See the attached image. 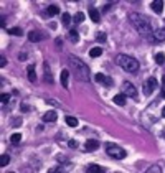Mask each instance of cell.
Listing matches in <instances>:
<instances>
[{
    "label": "cell",
    "mask_w": 165,
    "mask_h": 173,
    "mask_svg": "<svg viewBox=\"0 0 165 173\" xmlns=\"http://www.w3.org/2000/svg\"><path fill=\"white\" fill-rule=\"evenodd\" d=\"M154 40L155 41H165V28H158L154 31Z\"/></svg>",
    "instance_id": "9a60e30c"
},
{
    "label": "cell",
    "mask_w": 165,
    "mask_h": 173,
    "mask_svg": "<svg viewBox=\"0 0 165 173\" xmlns=\"http://www.w3.org/2000/svg\"><path fill=\"white\" fill-rule=\"evenodd\" d=\"M68 145H69V147H71V148H76V147H78V142H76V140H74V138H71V140H69V142H68Z\"/></svg>",
    "instance_id": "1f68e13d"
},
{
    "label": "cell",
    "mask_w": 165,
    "mask_h": 173,
    "mask_svg": "<svg viewBox=\"0 0 165 173\" xmlns=\"http://www.w3.org/2000/svg\"><path fill=\"white\" fill-rule=\"evenodd\" d=\"M122 92L127 97H132V99L137 97V89H135V86L132 83H129V81H124L122 83Z\"/></svg>",
    "instance_id": "5b68a950"
},
{
    "label": "cell",
    "mask_w": 165,
    "mask_h": 173,
    "mask_svg": "<svg viewBox=\"0 0 165 173\" xmlns=\"http://www.w3.org/2000/svg\"><path fill=\"white\" fill-rule=\"evenodd\" d=\"M8 33H10V35H13V36H20L23 31H22V28H20V26H13V28H8Z\"/></svg>",
    "instance_id": "603a6c76"
},
{
    "label": "cell",
    "mask_w": 165,
    "mask_h": 173,
    "mask_svg": "<svg viewBox=\"0 0 165 173\" xmlns=\"http://www.w3.org/2000/svg\"><path fill=\"white\" fill-rule=\"evenodd\" d=\"M43 69H45V81H46L48 84H53V83H55V79H53V74H51L50 65H48L46 61L43 63Z\"/></svg>",
    "instance_id": "30bf717a"
},
{
    "label": "cell",
    "mask_w": 165,
    "mask_h": 173,
    "mask_svg": "<svg viewBox=\"0 0 165 173\" xmlns=\"http://www.w3.org/2000/svg\"><path fill=\"white\" fill-rule=\"evenodd\" d=\"M89 17L94 23H99V20H101V13H99L96 8H89Z\"/></svg>",
    "instance_id": "ffe728a7"
},
{
    "label": "cell",
    "mask_w": 165,
    "mask_h": 173,
    "mask_svg": "<svg viewBox=\"0 0 165 173\" xmlns=\"http://www.w3.org/2000/svg\"><path fill=\"white\" fill-rule=\"evenodd\" d=\"M0 28H5V18H3V17L0 18Z\"/></svg>",
    "instance_id": "d590c367"
},
{
    "label": "cell",
    "mask_w": 165,
    "mask_h": 173,
    "mask_svg": "<svg viewBox=\"0 0 165 173\" xmlns=\"http://www.w3.org/2000/svg\"><path fill=\"white\" fill-rule=\"evenodd\" d=\"M116 63H117V66L122 68L127 73H135L139 69V61L129 55H117Z\"/></svg>",
    "instance_id": "3957f363"
},
{
    "label": "cell",
    "mask_w": 165,
    "mask_h": 173,
    "mask_svg": "<svg viewBox=\"0 0 165 173\" xmlns=\"http://www.w3.org/2000/svg\"><path fill=\"white\" fill-rule=\"evenodd\" d=\"M61 18H63V25H69V22H71L73 18H71V15H69V13H63V17H61Z\"/></svg>",
    "instance_id": "f1b7e54d"
},
{
    "label": "cell",
    "mask_w": 165,
    "mask_h": 173,
    "mask_svg": "<svg viewBox=\"0 0 165 173\" xmlns=\"http://www.w3.org/2000/svg\"><path fill=\"white\" fill-rule=\"evenodd\" d=\"M162 81H163V83H165V76H163V78H162Z\"/></svg>",
    "instance_id": "f35d334b"
},
{
    "label": "cell",
    "mask_w": 165,
    "mask_h": 173,
    "mask_svg": "<svg viewBox=\"0 0 165 173\" xmlns=\"http://www.w3.org/2000/svg\"><path fill=\"white\" fill-rule=\"evenodd\" d=\"M27 36H28V41L38 43V41H41V40H43V33H40V31H37V30H33V31L28 33Z\"/></svg>",
    "instance_id": "ba28073f"
},
{
    "label": "cell",
    "mask_w": 165,
    "mask_h": 173,
    "mask_svg": "<svg viewBox=\"0 0 165 173\" xmlns=\"http://www.w3.org/2000/svg\"><path fill=\"white\" fill-rule=\"evenodd\" d=\"M150 8L154 10L157 15H162V12H163V2H162V0H154V2L150 3Z\"/></svg>",
    "instance_id": "8fae6325"
},
{
    "label": "cell",
    "mask_w": 165,
    "mask_h": 173,
    "mask_svg": "<svg viewBox=\"0 0 165 173\" xmlns=\"http://www.w3.org/2000/svg\"><path fill=\"white\" fill-rule=\"evenodd\" d=\"M84 13H82V12H78V13H76L74 17H73V23H76V25H79V23H82L84 22Z\"/></svg>",
    "instance_id": "44dd1931"
},
{
    "label": "cell",
    "mask_w": 165,
    "mask_h": 173,
    "mask_svg": "<svg viewBox=\"0 0 165 173\" xmlns=\"http://www.w3.org/2000/svg\"><path fill=\"white\" fill-rule=\"evenodd\" d=\"M46 13H48L50 17H55V15L60 13V7L55 5V3H51V5H48V8H46Z\"/></svg>",
    "instance_id": "ac0fdd59"
},
{
    "label": "cell",
    "mask_w": 165,
    "mask_h": 173,
    "mask_svg": "<svg viewBox=\"0 0 165 173\" xmlns=\"http://www.w3.org/2000/svg\"><path fill=\"white\" fill-rule=\"evenodd\" d=\"M56 119H58V114L55 111H48L43 114V122H55Z\"/></svg>",
    "instance_id": "7c38bea8"
},
{
    "label": "cell",
    "mask_w": 165,
    "mask_h": 173,
    "mask_svg": "<svg viewBox=\"0 0 165 173\" xmlns=\"http://www.w3.org/2000/svg\"><path fill=\"white\" fill-rule=\"evenodd\" d=\"M94 79H96V83H102L104 86H112L114 84V81H112V78H109V76H106V74H102V73H96V76H94Z\"/></svg>",
    "instance_id": "52a82bcc"
},
{
    "label": "cell",
    "mask_w": 165,
    "mask_h": 173,
    "mask_svg": "<svg viewBox=\"0 0 165 173\" xmlns=\"http://www.w3.org/2000/svg\"><path fill=\"white\" fill-rule=\"evenodd\" d=\"M20 140H22V134H18V132H17V134H13L10 137V142L13 143V145H17V143H20Z\"/></svg>",
    "instance_id": "d4e9b609"
},
{
    "label": "cell",
    "mask_w": 165,
    "mask_h": 173,
    "mask_svg": "<svg viewBox=\"0 0 165 173\" xmlns=\"http://www.w3.org/2000/svg\"><path fill=\"white\" fill-rule=\"evenodd\" d=\"M129 20H131L132 26L137 30L142 36L149 38V36H154V26H152V20L147 18L145 15L142 13H135V12H132V13H129Z\"/></svg>",
    "instance_id": "6da1fadb"
},
{
    "label": "cell",
    "mask_w": 165,
    "mask_h": 173,
    "mask_svg": "<svg viewBox=\"0 0 165 173\" xmlns=\"http://www.w3.org/2000/svg\"><path fill=\"white\" fill-rule=\"evenodd\" d=\"M8 161H10V157H8V155H2V157H0V166H7Z\"/></svg>",
    "instance_id": "4316f807"
},
{
    "label": "cell",
    "mask_w": 165,
    "mask_h": 173,
    "mask_svg": "<svg viewBox=\"0 0 165 173\" xmlns=\"http://www.w3.org/2000/svg\"><path fill=\"white\" fill-rule=\"evenodd\" d=\"M109 8H111V3L104 5V8H102V13H108V12H109Z\"/></svg>",
    "instance_id": "836d02e7"
},
{
    "label": "cell",
    "mask_w": 165,
    "mask_h": 173,
    "mask_svg": "<svg viewBox=\"0 0 165 173\" xmlns=\"http://www.w3.org/2000/svg\"><path fill=\"white\" fill-rule=\"evenodd\" d=\"M155 63H157V65H163V63H165V55L163 53H157L155 55Z\"/></svg>",
    "instance_id": "484cf974"
},
{
    "label": "cell",
    "mask_w": 165,
    "mask_h": 173,
    "mask_svg": "<svg viewBox=\"0 0 165 173\" xmlns=\"http://www.w3.org/2000/svg\"><path fill=\"white\" fill-rule=\"evenodd\" d=\"M55 171H63V168H60V166H56V168H51L50 173H55Z\"/></svg>",
    "instance_id": "e575fe53"
},
{
    "label": "cell",
    "mask_w": 165,
    "mask_h": 173,
    "mask_svg": "<svg viewBox=\"0 0 165 173\" xmlns=\"http://www.w3.org/2000/svg\"><path fill=\"white\" fill-rule=\"evenodd\" d=\"M0 102H2V104H8L10 102V94L2 92V96H0Z\"/></svg>",
    "instance_id": "83f0119b"
},
{
    "label": "cell",
    "mask_w": 165,
    "mask_h": 173,
    "mask_svg": "<svg viewBox=\"0 0 165 173\" xmlns=\"http://www.w3.org/2000/svg\"><path fill=\"white\" fill-rule=\"evenodd\" d=\"M162 115H163V117H165V106H163V109H162Z\"/></svg>",
    "instance_id": "8d00e7d4"
},
{
    "label": "cell",
    "mask_w": 165,
    "mask_h": 173,
    "mask_svg": "<svg viewBox=\"0 0 165 173\" xmlns=\"http://www.w3.org/2000/svg\"><path fill=\"white\" fill-rule=\"evenodd\" d=\"M99 148V142L94 140V138H89V140H86L84 143V150L86 152H94V150Z\"/></svg>",
    "instance_id": "9c48e42d"
},
{
    "label": "cell",
    "mask_w": 165,
    "mask_h": 173,
    "mask_svg": "<svg viewBox=\"0 0 165 173\" xmlns=\"http://www.w3.org/2000/svg\"><path fill=\"white\" fill-rule=\"evenodd\" d=\"M106 153L114 160H122V158H126V155H127L126 150L122 147H119L117 143H106Z\"/></svg>",
    "instance_id": "277c9868"
},
{
    "label": "cell",
    "mask_w": 165,
    "mask_h": 173,
    "mask_svg": "<svg viewBox=\"0 0 165 173\" xmlns=\"http://www.w3.org/2000/svg\"><path fill=\"white\" fill-rule=\"evenodd\" d=\"M66 124L69 125V127H78V119L76 117H71V115H66Z\"/></svg>",
    "instance_id": "7402d4cb"
},
{
    "label": "cell",
    "mask_w": 165,
    "mask_h": 173,
    "mask_svg": "<svg viewBox=\"0 0 165 173\" xmlns=\"http://www.w3.org/2000/svg\"><path fill=\"white\" fill-rule=\"evenodd\" d=\"M155 88H157V79L155 78H149L144 83V94L147 97L152 96V94H154V91H155Z\"/></svg>",
    "instance_id": "8992f818"
},
{
    "label": "cell",
    "mask_w": 165,
    "mask_h": 173,
    "mask_svg": "<svg viewBox=\"0 0 165 173\" xmlns=\"http://www.w3.org/2000/svg\"><path fill=\"white\" fill-rule=\"evenodd\" d=\"M162 97H165V89H162Z\"/></svg>",
    "instance_id": "74e56055"
},
{
    "label": "cell",
    "mask_w": 165,
    "mask_h": 173,
    "mask_svg": "<svg viewBox=\"0 0 165 173\" xmlns=\"http://www.w3.org/2000/svg\"><path fill=\"white\" fill-rule=\"evenodd\" d=\"M126 94L124 92H121V94H116L114 97H112V101H114V104L116 106H126Z\"/></svg>",
    "instance_id": "4fadbf2b"
},
{
    "label": "cell",
    "mask_w": 165,
    "mask_h": 173,
    "mask_svg": "<svg viewBox=\"0 0 165 173\" xmlns=\"http://www.w3.org/2000/svg\"><path fill=\"white\" fill-rule=\"evenodd\" d=\"M86 171L88 173H104L106 171V168H102V166L101 165H89V166H88V168H86Z\"/></svg>",
    "instance_id": "2e32d148"
},
{
    "label": "cell",
    "mask_w": 165,
    "mask_h": 173,
    "mask_svg": "<svg viewBox=\"0 0 165 173\" xmlns=\"http://www.w3.org/2000/svg\"><path fill=\"white\" fill-rule=\"evenodd\" d=\"M5 65H7V60H5V56L2 55V56H0V68H3Z\"/></svg>",
    "instance_id": "d6a6232c"
},
{
    "label": "cell",
    "mask_w": 165,
    "mask_h": 173,
    "mask_svg": "<svg viewBox=\"0 0 165 173\" xmlns=\"http://www.w3.org/2000/svg\"><path fill=\"white\" fill-rule=\"evenodd\" d=\"M147 173H162V168L154 165V166H150V168H147Z\"/></svg>",
    "instance_id": "f546056e"
},
{
    "label": "cell",
    "mask_w": 165,
    "mask_h": 173,
    "mask_svg": "<svg viewBox=\"0 0 165 173\" xmlns=\"http://www.w3.org/2000/svg\"><path fill=\"white\" fill-rule=\"evenodd\" d=\"M68 78H69V69H63L60 74V81H61V86L64 89L68 88Z\"/></svg>",
    "instance_id": "5bb4252c"
},
{
    "label": "cell",
    "mask_w": 165,
    "mask_h": 173,
    "mask_svg": "<svg viewBox=\"0 0 165 173\" xmlns=\"http://www.w3.org/2000/svg\"><path fill=\"white\" fill-rule=\"evenodd\" d=\"M102 55V50L101 48H98V46H96V48H92L91 51H89V56L91 58H98V56H101Z\"/></svg>",
    "instance_id": "cb8c5ba5"
},
{
    "label": "cell",
    "mask_w": 165,
    "mask_h": 173,
    "mask_svg": "<svg viewBox=\"0 0 165 173\" xmlns=\"http://www.w3.org/2000/svg\"><path fill=\"white\" fill-rule=\"evenodd\" d=\"M68 63H69V73L74 74V78L78 81H84V83H88L89 81V68H88V65L82 60H79V58H76L74 55H69L68 56Z\"/></svg>",
    "instance_id": "7a4b0ae2"
},
{
    "label": "cell",
    "mask_w": 165,
    "mask_h": 173,
    "mask_svg": "<svg viewBox=\"0 0 165 173\" xmlns=\"http://www.w3.org/2000/svg\"><path fill=\"white\" fill-rule=\"evenodd\" d=\"M106 40H108V38H106V33H104V31H99V33H98V41H99V43H104Z\"/></svg>",
    "instance_id": "4dcf8cb0"
},
{
    "label": "cell",
    "mask_w": 165,
    "mask_h": 173,
    "mask_svg": "<svg viewBox=\"0 0 165 173\" xmlns=\"http://www.w3.org/2000/svg\"><path fill=\"white\" fill-rule=\"evenodd\" d=\"M68 40L71 43H78L79 41V33L76 31V30H69L68 31Z\"/></svg>",
    "instance_id": "d6986e66"
},
{
    "label": "cell",
    "mask_w": 165,
    "mask_h": 173,
    "mask_svg": "<svg viewBox=\"0 0 165 173\" xmlns=\"http://www.w3.org/2000/svg\"><path fill=\"white\" fill-rule=\"evenodd\" d=\"M27 78L32 81V83H35L37 81V74H35V65H30L27 69Z\"/></svg>",
    "instance_id": "e0dca14e"
}]
</instances>
